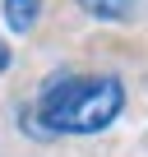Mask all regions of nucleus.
<instances>
[{
  "instance_id": "1",
  "label": "nucleus",
  "mask_w": 148,
  "mask_h": 157,
  "mask_svg": "<svg viewBox=\"0 0 148 157\" xmlns=\"http://www.w3.org/2000/svg\"><path fill=\"white\" fill-rule=\"evenodd\" d=\"M125 111V83L116 74H56L37 93V120L51 134H102Z\"/></svg>"
},
{
  "instance_id": "2",
  "label": "nucleus",
  "mask_w": 148,
  "mask_h": 157,
  "mask_svg": "<svg viewBox=\"0 0 148 157\" xmlns=\"http://www.w3.org/2000/svg\"><path fill=\"white\" fill-rule=\"evenodd\" d=\"M0 14H5V28H10V33L28 37V33L37 28V19H42V0H5Z\"/></svg>"
},
{
  "instance_id": "3",
  "label": "nucleus",
  "mask_w": 148,
  "mask_h": 157,
  "mask_svg": "<svg viewBox=\"0 0 148 157\" xmlns=\"http://www.w3.org/2000/svg\"><path fill=\"white\" fill-rule=\"evenodd\" d=\"M79 5H84L88 14H97V19H125L139 0H79Z\"/></svg>"
},
{
  "instance_id": "4",
  "label": "nucleus",
  "mask_w": 148,
  "mask_h": 157,
  "mask_svg": "<svg viewBox=\"0 0 148 157\" xmlns=\"http://www.w3.org/2000/svg\"><path fill=\"white\" fill-rule=\"evenodd\" d=\"M5 69H10V46L0 42V74H5Z\"/></svg>"
}]
</instances>
